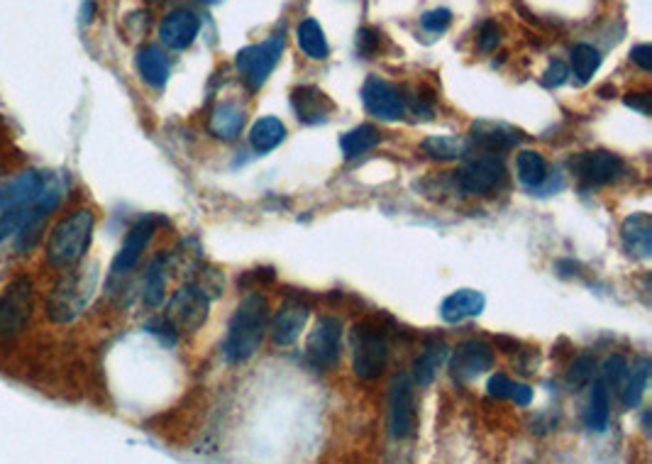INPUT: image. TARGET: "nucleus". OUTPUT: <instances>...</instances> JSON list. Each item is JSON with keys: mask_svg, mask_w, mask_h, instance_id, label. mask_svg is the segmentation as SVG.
<instances>
[{"mask_svg": "<svg viewBox=\"0 0 652 464\" xmlns=\"http://www.w3.org/2000/svg\"><path fill=\"white\" fill-rule=\"evenodd\" d=\"M159 228V218L154 215H147V218H140L130 230L125 232V240L120 245L118 254L113 257V264H110V276L108 281H125L127 276L140 267L142 257H145V250L152 242L154 232Z\"/></svg>", "mask_w": 652, "mask_h": 464, "instance_id": "obj_8", "label": "nucleus"}, {"mask_svg": "<svg viewBox=\"0 0 652 464\" xmlns=\"http://www.w3.org/2000/svg\"><path fill=\"white\" fill-rule=\"evenodd\" d=\"M49 181H52V174L37 167H25L8 174L0 181V213L40 201Z\"/></svg>", "mask_w": 652, "mask_h": 464, "instance_id": "obj_9", "label": "nucleus"}, {"mask_svg": "<svg viewBox=\"0 0 652 464\" xmlns=\"http://www.w3.org/2000/svg\"><path fill=\"white\" fill-rule=\"evenodd\" d=\"M98 218L93 208L74 206L64 211L49 225L47 237L42 242V262L52 272H64V269L76 267L86 262L88 250L93 245Z\"/></svg>", "mask_w": 652, "mask_h": 464, "instance_id": "obj_1", "label": "nucleus"}, {"mask_svg": "<svg viewBox=\"0 0 652 464\" xmlns=\"http://www.w3.org/2000/svg\"><path fill=\"white\" fill-rule=\"evenodd\" d=\"M135 66H137V74H140V79L145 81L149 88H164L169 81V74H171V64H169V57L164 54V49L159 47V44H145V47L137 49V57H135Z\"/></svg>", "mask_w": 652, "mask_h": 464, "instance_id": "obj_20", "label": "nucleus"}, {"mask_svg": "<svg viewBox=\"0 0 652 464\" xmlns=\"http://www.w3.org/2000/svg\"><path fill=\"white\" fill-rule=\"evenodd\" d=\"M609 418H611L609 386H604L599 379H596L594 386H591V396H589L587 413H584V423H587L589 430L604 433V430L609 428Z\"/></svg>", "mask_w": 652, "mask_h": 464, "instance_id": "obj_27", "label": "nucleus"}, {"mask_svg": "<svg viewBox=\"0 0 652 464\" xmlns=\"http://www.w3.org/2000/svg\"><path fill=\"white\" fill-rule=\"evenodd\" d=\"M362 103L379 120H399L406 113V98L401 96L399 88L379 76H369L364 81Z\"/></svg>", "mask_w": 652, "mask_h": 464, "instance_id": "obj_14", "label": "nucleus"}, {"mask_svg": "<svg viewBox=\"0 0 652 464\" xmlns=\"http://www.w3.org/2000/svg\"><path fill=\"white\" fill-rule=\"evenodd\" d=\"M513 389V381L506 377L504 372H496L494 377L489 379V394L496 396V399H508Z\"/></svg>", "mask_w": 652, "mask_h": 464, "instance_id": "obj_41", "label": "nucleus"}, {"mask_svg": "<svg viewBox=\"0 0 652 464\" xmlns=\"http://www.w3.org/2000/svg\"><path fill=\"white\" fill-rule=\"evenodd\" d=\"M381 44V32L374 30V27H362V30L357 32V52L362 54V57H372L374 52L379 49Z\"/></svg>", "mask_w": 652, "mask_h": 464, "instance_id": "obj_38", "label": "nucleus"}, {"mask_svg": "<svg viewBox=\"0 0 652 464\" xmlns=\"http://www.w3.org/2000/svg\"><path fill=\"white\" fill-rule=\"evenodd\" d=\"M0 149H3V132H0Z\"/></svg>", "mask_w": 652, "mask_h": 464, "instance_id": "obj_47", "label": "nucleus"}, {"mask_svg": "<svg viewBox=\"0 0 652 464\" xmlns=\"http://www.w3.org/2000/svg\"><path fill=\"white\" fill-rule=\"evenodd\" d=\"M306 352L311 362L320 369L337 367L342 357V320L335 316L320 318L316 328L308 335Z\"/></svg>", "mask_w": 652, "mask_h": 464, "instance_id": "obj_12", "label": "nucleus"}, {"mask_svg": "<svg viewBox=\"0 0 652 464\" xmlns=\"http://www.w3.org/2000/svg\"><path fill=\"white\" fill-rule=\"evenodd\" d=\"M389 362V342L374 325L357 323L352 328V369L359 379L372 381Z\"/></svg>", "mask_w": 652, "mask_h": 464, "instance_id": "obj_5", "label": "nucleus"}, {"mask_svg": "<svg viewBox=\"0 0 652 464\" xmlns=\"http://www.w3.org/2000/svg\"><path fill=\"white\" fill-rule=\"evenodd\" d=\"M506 179L504 159L486 152L482 157H474L467 167L457 171V186L469 196H486Z\"/></svg>", "mask_w": 652, "mask_h": 464, "instance_id": "obj_11", "label": "nucleus"}, {"mask_svg": "<svg viewBox=\"0 0 652 464\" xmlns=\"http://www.w3.org/2000/svg\"><path fill=\"white\" fill-rule=\"evenodd\" d=\"M93 13H96V3L93 0H86L84 5H81V22H91L93 20Z\"/></svg>", "mask_w": 652, "mask_h": 464, "instance_id": "obj_45", "label": "nucleus"}, {"mask_svg": "<svg viewBox=\"0 0 652 464\" xmlns=\"http://www.w3.org/2000/svg\"><path fill=\"white\" fill-rule=\"evenodd\" d=\"M567 79H569V66L565 62H560V59H555V62L547 66V71L543 74V84L547 88H560Z\"/></svg>", "mask_w": 652, "mask_h": 464, "instance_id": "obj_40", "label": "nucleus"}, {"mask_svg": "<svg viewBox=\"0 0 652 464\" xmlns=\"http://www.w3.org/2000/svg\"><path fill=\"white\" fill-rule=\"evenodd\" d=\"M308 316H311V308L306 303L296 301V298H289V301L281 303L276 308L272 323H269V330H272V340L276 347H289L294 345L301 335V330L306 328Z\"/></svg>", "mask_w": 652, "mask_h": 464, "instance_id": "obj_17", "label": "nucleus"}, {"mask_svg": "<svg viewBox=\"0 0 652 464\" xmlns=\"http://www.w3.org/2000/svg\"><path fill=\"white\" fill-rule=\"evenodd\" d=\"M469 137H472L474 145L486 149V152H491V154H499V152H504V149H513L518 142H521L518 132L511 130V127L496 125V123H484V120H479V123L472 125Z\"/></svg>", "mask_w": 652, "mask_h": 464, "instance_id": "obj_24", "label": "nucleus"}, {"mask_svg": "<svg viewBox=\"0 0 652 464\" xmlns=\"http://www.w3.org/2000/svg\"><path fill=\"white\" fill-rule=\"evenodd\" d=\"M569 62H572V71H574V76H577L579 84H589V81L594 79L596 71L601 69L604 57H601V52L594 47V44L579 42L572 47Z\"/></svg>", "mask_w": 652, "mask_h": 464, "instance_id": "obj_30", "label": "nucleus"}, {"mask_svg": "<svg viewBox=\"0 0 652 464\" xmlns=\"http://www.w3.org/2000/svg\"><path fill=\"white\" fill-rule=\"evenodd\" d=\"M447 357V347L442 342H433L425 350L413 359V384L418 386H430L438 377V369L442 367Z\"/></svg>", "mask_w": 652, "mask_h": 464, "instance_id": "obj_28", "label": "nucleus"}, {"mask_svg": "<svg viewBox=\"0 0 652 464\" xmlns=\"http://www.w3.org/2000/svg\"><path fill=\"white\" fill-rule=\"evenodd\" d=\"M452 22V13L447 8H435V10H428V13L421 18V27L425 32H430V35H442V32L450 27Z\"/></svg>", "mask_w": 652, "mask_h": 464, "instance_id": "obj_37", "label": "nucleus"}, {"mask_svg": "<svg viewBox=\"0 0 652 464\" xmlns=\"http://www.w3.org/2000/svg\"><path fill=\"white\" fill-rule=\"evenodd\" d=\"M621 240L628 254L648 259L652 254V218L648 213H633L623 220Z\"/></svg>", "mask_w": 652, "mask_h": 464, "instance_id": "obj_22", "label": "nucleus"}, {"mask_svg": "<svg viewBox=\"0 0 652 464\" xmlns=\"http://www.w3.org/2000/svg\"><path fill=\"white\" fill-rule=\"evenodd\" d=\"M167 272H169L167 254H154V257L149 259L140 286L142 306L149 308V311H157V308L164 306V298H167V279H169Z\"/></svg>", "mask_w": 652, "mask_h": 464, "instance_id": "obj_19", "label": "nucleus"}, {"mask_svg": "<svg viewBox=\"0 0 652 464\" xmlns=\"http://www.w3.org/2000/svg\"><path fill=\"white\" fill-rule=\"evenodd\" d=\"M198 32H201V18L186 8L171 10L159 22V42L171 52H184L196 42Z\"/></svg>", "mask_w": 652, "mask_h": 464, "instance_id": "obj_15", "label": "nucleus"}, {"mask_svg": "<svg viewBox=\"0 0 652 464\" xmlns=\"http://www.w3.org/2000/svg\"><path fill=\"white\" fill-rule=\"evenodd\" d=\"M626 374H628L626 359H623L621 355H613V357L606 359L604 367H601V379L599 381L604 386H613V389H616V386L623 384Z\"/></svg>", "mask_w": 652, "mask_h": 464, "instance_id": "obj_36", "label": "nucleus"}, {"mask_svg": "<svg viewBox=\"0 0 652 464\" xmlns=\"http://www.w3.org/2000/svg\"><path fill=\"white\" fill-rule=\"evenodd\" d=\"M296 42H298V49H301L308 59L323 62V59L330 57L328 37H325V30L320 27V22L316 18H306L296 27Z\"/></svg>", "mask_w": 652, "mask_h": 464, "instance_id": "obj_25", "label": "nucleus"}, {"mask_svg": "<svg viewBox=\"0 0 652 464\" xmlns=\"http://www.w3.org/2000/svg\"><path fill=\"white\" fill-rule=\"evenodd\" d=\"M486 306V298L482 291H474V289H460L455 291V294H450L442 301L440 306V318L445 320V323H462V320H469V318H477L482 316Z\"/></svg>", "mask_w": 652, "mask_h": 464, "instance_id": "obj_21", "label": "nucleus"}, {"mask_svg": "<svg viewBox=\"0 0 652 464\" xmlns=\"http://www.w3.org/2000/svg\"><path fill=\"white\" fill-rule=\"evenodd\" d=\"M284 32H274L269 40H264L262 44H250V47L240 49L235 57L237 69H240L242 79L245 84L257 91L267 84V79L272 76V71L279 64L281 52H284Z\"/></svg>", "mask_w": 652, "mask_h": 464, "instance_id": "obj_6", "label": "nucleus"}, {"mask_svg": "<svg viewBox=\"0 0 652 464\" xmlns=\"http://www.w3.org/2000/svg\"><path fill=\"white\" fill-rule=\"evenodd\" d=\"M479 49H482V52H494L496 47H499V42H501V30H499V25H496V22H484L482 25V30H479Z\"/></svg>", "mask_w": 652, "mask_h": 464, "instance_id": "obj_39", "label": "nucleus"}, {"mask_svg": "<svg viewBox=\"0 0 652 464\" xmlns=\"http://www.w3.org/2000/svg\"><path fill=\"white\" fill-rule=\"evenodd\" d=\"M208 308H211V296L203 286L184 284L167 303V318L176 330L184 333H196L206 325Z\"/></svg>", "mask_w": 652, "mask_h": 464, "instance_id": "obj_7", "label": "nucleus"}, {"mask_svg": "<svg viewBox=\"0 0 652 464\" xmlns=\"http://www.w3.org/2000/svg\"><path fill=\"white\" fill-rule=\"evenodd\" d=\"M10 174V169H8V164H3V162H0V181H3L5 179V176H8Z\"/></svg>", "mask_w": 652, "mask_h": 464, "instance_id": "obj_46", "label": "nucleus"}, {"mask_svg": "<svg viewBox=\"0 0 652 464\" xmlns=\"http://www.w3.org/2000/svg\"><path fill=\"white\" fill-rule=\"evenodd\" d=\"M269 328V303L262 294H250L240 301L230 320L223 355L230 364H242L257 355Z\"/></svg>", "mask_w": 652, "mask_h": 464, "instance_id": "obj_4", "label": "nucleus"}, {"mask_svg": "<svg viewBox=\"0 0 652 464\" xmlns=\"http://www.w3.org/2000/svg\"><path fill=\"white\" fill-rule=\"evenodd\" d=\"M413 379L406 372L396 374L389 386V428L394 438H408L416 430L418 411L416 394H413Z\"/></svg>", "mask_w": 652, "mask_h": 464, "instance_id": "obj_10", "label": "nucleus"}, {"mask_svg": "<svg viewBox=\"0 0 652 464\" xmlns=\"http://www.w3.org/2000/svg\"><path fill=\"white\" fill-rule=\"evenodd\" d=\"M516 174L526 189H540L547 181V162L535 149H523L516 159Z\"/></svg>", "mask_w": 652, "mask_h": 464, "instance_id": "obj_29", "label": "nucleus"}, {"mask_svg": "<svg viewBox=\"0 0 652 464\" xmlns=\"http://www.w3.org/2000/svg\"><path fill=\"white\" fill-rule=\"evenodd\" d=\"M381 142V132L374 125H359L355 130L345 132L340 140V149L347 159H355L359 154L369 152Z\"/></svg>", "mask_w": 652, "mask_h": 464, "instance_id": "obj_32", "label": "nucleus"}, {"mask_svg": "<svg viewBox=\"0 0 652 464\" xmlns=\"http://www.w3.org/2000/svg\"><path fill=\"white\" fill-rule=\"evenodd\" d=\"M594 374H596V359L591 355H579L567 372V386L572 391H582L584 386H589L591 381H594Z\"/></svg>", "mask_w": 652, "mask_h": 464, "instance_id": "obj_35", "label": "nucleus"}, {"mask_svg": "<svg viewBox=\"0 0 652 464\" xmlns=\"http://www.w3.org/2000/svg\"><path fill=\"white\" fill-rule=\"evenodd\" d=\"M569 167L579 176V181L584 186H591V189L611 184V181H616L626 171L623 159L613 152H604V149L577 154V157H572Z\"/></svg>", "mask_w": 652, "mask_h": 464, "instance_id": "obj_13", "label": "nucleus"}, {"mask_svg": "<svg viewBox=\"0 0 652 464\" xmlns=\"http://www.w3.org/2000/svg\"><path fill=\"white\" fill-rule=\"evenodd\" d=\"M291 106H294L296 118L306 125L325 123L335 108L333 101L316 86L294 88V93H291Z\"/></svg>", "mask_w": 652, "mask_h": 464, "instance_id": "obj_18", "label": "nucleus"}, {"mask_svg": "<svg viewBox=\"0 0 652 464\" xmlns=\"http://www.w3.org/2000/svg\"><path fill=\"white\" fill-rule=\"evenodd\" d=\"M423 152L433 159H460L467 154V145L457 137H428L423 142Z\"/></svg>", "mask_w": 652, "mask_h": 464, "instance_id": "obj_34", "label": "nucleus"}, {"mask_svg": "<svg viewBox=\"0 0 652 464\" xmlns=\"http://www.w3.org/2000/svg\"><path fill=\"white\" fill-rule=\"evenodd\" d=\"M626 106L638 110L640 115H650V93H628Z\"/></svg>", "mask_w": 652, "mask_h": 464, "instance_id": "obj_43", "label": "nucleus"}, {"mask_svg": "<svg viewBox=\"0 0 652 464\" xmlns=\"http://www.w3.org/2000/svg\"><path fill=\"white\" fill-rule=\"evenodd\" d=\"M508 399L516 403V406L526 408V406H530V401H533V389H530L528 384H513L511 396H508Z\"/></svg>", "mask_w": 652, "mask_h": 464, "instance_id": "obj_44", "label": "nucleus"}, {"mask_svg": "<svg viewBox=\"0 0 652 464\" xmlns=\"http://www.w3.org/2000/svg\"><path fill=\"white\" fill-rule=\"evenodd\" d=\"M494 350L491 345H486L484 340H467L462 345H457V350L452 352V377L457 381H469L479 374L489 372L494 367Z\"/></svg>", "mask_w": 652, "mask_h": 464, "instance_id": "obj_16", "label": "nucleus"}, {"mask_svg": "<svg viewBox=\"0 0 652 464\" xmlns=\"http://www.w3.org/2000/svg\"><path fill=\"white\" fill-rule=\"evenodd\" d=\"M650 379V359H643L640 364H635L631 369L628 367L626 379L621 384V401L626 408H635L640 401H643L645 389H648Z\"/></svg>", "mask_w": 652, "mask_h": 464, "instance_id": "obj_31", "label": "nucleus"}, {"mask_svg": "<svg viewBox=\"0 0 652 464\" xmlns=\"http://www.w3.org/2000/svg\"><path fill=\"white\" fill-rule=\"evenodd\" d=\"M631 59L643 71H650L652 69V47L650 44H638V47H633Z\"/></svg>", "mask_w": 652, "mask_h": 464, "instance_id": "obj_42", "label": "nucleus"}, {"mask_svg": "<svg viewBox=\"0 0 652 464\" xmlns=\"http://www.w3.org/2000/svg\"><path fill=\"white\" fill-rule=\"evenodd\" d=\"M98 284H101V269L96 262H81L57 272V279L52 281L42 301L44 320L57 328L76 323L96 298Z\"/></svg>", "mask_w": 652, "mask_h": 464, "instance_id": "obj_2", "label": "nucleus"}, {"mask_svg": "<svg viewBox=\"0 0 652 464\" xmlns=\"http://www.w3.org/2000/svg\"><path fill=\"white\" fill-rule=\"evenodd\" d=\"M286 140V125L279 118H259L250 130V145L254 152L267 154Z\"/></svg>", "mask_w": 652, "mask_h": 464, "instance_id": "obj_26", "label": "nucleus"}, {"mask_svg": "<svg viewBox=\"0 0 652 464\" xmlns=\"http://www.w3.org/2000/svg\"><path fill=\"white\" fill-rule=\"evenodd\" d=\"M35 203H32V206H22V208H13V211L0 213V247L8 245V242L25 228L27 220L32 218V211H35Z\"/></svg>", "mask_w": 652, "mask_h": 464, "instance_id": "obj_33", "label": "nucleus"}, {"mask_svg": "<svg viewBox=\"0 0 652 464\" xmlns=\"http://www.w3.org/2000/svg\"><path fill=\"white\" fill-rule=\"evenodd\" d=\"M245 110H242L237 103L232 101H223L218 103L211 110V118H208V130H211L213 137H218V140H235V137L242 135V127H245Z\"/></svg>", "mask_w": 652, "mask_h": 464, "instance_id": "obj_23", "label": "nucleus"}, {"mask_svg": "<svg viewBox=\"0 0 652 464\" xmlns=\"http://www.w3.org/2000/svg\"><path fill=\"white\" fill-rule=\"evenodd\" d=\"M40 311L37 279L27 272H15L0 286V345H13L35 323Z\"/></svg>", "mask_w": 652, "mask_h": 464, "instance_id": "obj_3", "label": "nucleus"}]
</instances>
